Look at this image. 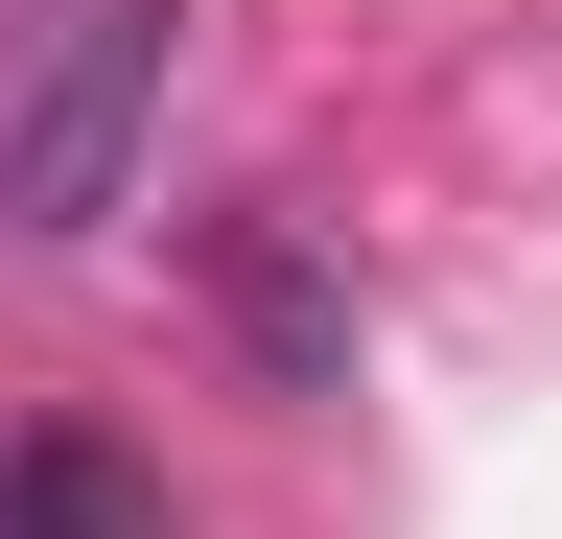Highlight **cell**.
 Returning a JSON list of instances; mask_svg holds the SVG:
<instances>
[{
	"instance_id": "obj_1",
	"label": "cell",
	"mask_w": 562,
	"mask_h": 539,
	"mask_svg": "<svg viewBox=\"0 0 562 539\" xmlns=\"http://www.w3.org/2000/svg\"><path fill=\"white\" fill-rule=\"evenodd\" d=\"M165 24H188V0H47L24 94H0V235H24V258L117 235V188H140V117H165Z\"/></svg>"
},
{
	"instance_id": "obj_3",
	"label": "cell",
	"mask_w": 562,
	"mask_h": 539,
	"mask_svg": "<svg viewBox=\"0 0 562 539\" xmlns=\"http://www.w3.org/2000/svg\"><path fill=\"white\" fill-rule=\"evenodd\" d=\"M0 539H188V516H165V469H140V446L47 423V446H0Z\"/></svg>"
},
{
	"instance_id": "obj_2",
	"label": "cell",
	"mask_w": 562,
	"mask_h": 539,
	"mask_svg": "<svg viewBox=\"0 0 562 539\" xmlns=\"http://www.w3.org/2000/svg\"><path fill=\"white\" fill-rule=\"evenodd\" d=\"M211 328L258 352V398H351V352H375V305L305 212H211Z\"/></svg>"
}]
</instances>
